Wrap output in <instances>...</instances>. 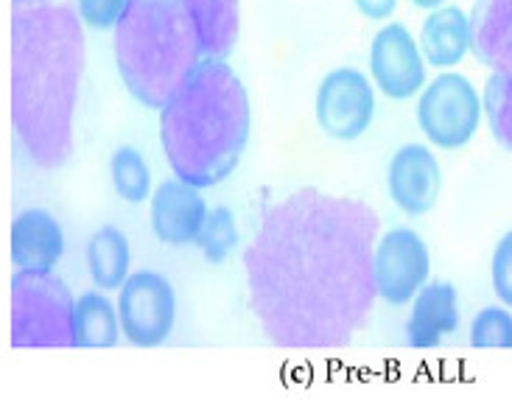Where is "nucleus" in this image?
Here are the masks:
<instances>
[{
  "label": "nucleus",
  "mask_w": 512,
  "mask_h": 400,
  "mask_svg": "<svg viewBox=\"0 0 512 400\" xmlns=\"http://www.w3.org/2000/svg\"><path fill=\"white\" fill-rule=\"evenodd\" d=\"M375 210L300 188L266 210L244 252L250 303L277 347H345L367 325L375 297Z\"/></svg>",
  "instance_id": "obj_1"
},
{
  "label": "nucleus",
  "mask_w": 512,
  "mask_h": 400,
  "mask_svg": "<svg viewBox=\"0 0 512 400\" xmlns=\"http://www.w3.org/2000/svg\"><path fill=\"white\" fill-rule=\"evenodd\" d=\"M84 73L82 17L70 6L12 14V124L34 166L62 168L73 154V115Z\"/></svg>",
  "instance_id": "obj_2"
},
{
  "label": "nucleus",
  "mask_w": 512,
  "mask_h": 400,
  "mask_svg": "<svg viewBox=\"0 0 512 400\" xmlns=\"http://www.w3.org/2000/svg\"><path fill=\"white\" fill-rule=\"evenodd\" d=\"M250 96L224 59H199L160 110V140L171 171L213 188L236 171L250 140Z\"/></svg>",
  "instance_id": "obj_3"
},
{
  "label": "nucleus",
  "mask_w": 512,
  "mask_h": 400,
  "mask_svg": "<svg viewBox=\"0 0 512 400\" xmlns=\"http://www.w3.org/2000/svg\"><path fill=\"white\" fill-rule=\"evenodd\" d=\"M199 59L182 0H129L115 26V62L126 90L143 107L163 110Z\"/></svg>",
  "instance_id": "obj_4"
},
{
  "label": "nucleus",
  "mask_w": 512,
  "mask_h": 400,
  "mask_svg": "<svg viewBox=\"0 0 512 400\" xmlns=\"http://www.w3.org/2000/svg\"><path fill=\"white\" fill-rule=\"evenodd\" d=\"M76 300L54 269H20L12 277V347H73Z\"/></svg>",
  "instance_id": "obj_5"
},
{
  "label": "nucleus",
  "mask_w": 512,
  "mask_h": 400,
  "mask_svg": "<svg viewBox=\"0 0 512 400\" xmlns=\"http://www.w3.org/2000/svg\"><path fill=\"white\" fill-rule=\"evenodd\" d=\"M485 104L465 76L443 73L426 87L417 104V121L426 138L440 149H462L471 143L476 129L482 124Z\"/></svg>",
  "instance_id": "obj_6"
},
{
  "label": "nucleus",
  "mask_w": 512,
  "mask_h": 400,
  "mask_svg": "<svg viewBox=\"0 0 512 400\" xmlns=\"http://www.w3.org/2000/svg\"><path fill=\"white\" fill-rule=\"evenodd\" d=\"M118 317L124 336L132 345H163L174 331V317H177V300L171 283L157 272L129 275L118 297Z\"/></svg>",
  "instance_id": "obj_7"
},
{
  "label": "nucleus",
  "mask_w": 512,
  "mask_h": 400,
  "mask_svg": "<svg viewBox=\"0 0 512 400\" xmlns=\"http://www.w3.org/2000/svg\"><path fill=\"white\" fill-rule=\"evenodd\" d=\"M375 112V93L361 70H331L317 90V124L333 140L361 138Z\"/></svg>",
  "instance_id": "obj_8"
},
{
  "label": "nucleus",
  "mask_w": 512,
  "mask_h": 400,
  "mask_svg": "<svg viewBox=\"0 0 512 400\" xmlns=\"http://www.w3.org/2000/svg\"><path fill=\"white\" fill-rule=\"evenodd\" d=\"M373 266L378 297L392 305L409 303L429 280V247L415 230H389L375 247Z\"/></svg>",
  "instance_id": "obj_9"
},
{
  "label": "nucleus",
  "mask_w": 512,
  "mask_h": 400,
  "mask_svg": "<svg viewBox=\"0 0 512 400\" xmlns=\"http://www.w3.org/2000/svg\"><path fill=\"white\" fill-rule=\"evenodd\" d=\"M370 70H373V79L381 87V93L395 101L412 98V93H417L426 79L420 48L401 23H392L375 34Z\"/></svg>",
  "instance_id": "obj_10"
},
{
  "label": "nucleus",
  "mask_w": 512,
  "mask_h": 400,
  "mask_svg": "<svg viewBox=\"0 0 512 400\" xmlns=\"http://www.w3.org/2000/svg\"><path fill=\"white\" fill-rule=\"evenodd\" d=\"M440 182H443L440 163L420 143H409L398 149L389 163V196L409 216H423L437 205Z\"/></svg>",
  "instance_id": "obj_11"
},
{
  "label": "nucleus",
  "mask_w": 512,
  "mask_h": 400,
  "mask_svg": "<svg viewBox=\"0 0 512 400\" xmlns=\"http://www.w3.org/2000/svg\"><path fill=\"white\" fill-rule=\"evenodd\" d=\"M205 219H208L205 199L191 182L177 177V180H166L154 191L152 230L163 244H171V247L191 244L202 233Z\"/></svg>",
  "instance_id": "obj_12"
},
{
  "label": "nucleus",
  "mask_w": 512,
  "mask_h": 400,
  "mask_svg": "<svg viewBox=\"0 0 512 400\" xmlns=\"http://www.w3.org/2000/svg\"><path fill=\"white\" fill-rule=\"evenodd\" d=\"M65 252L59 221L40 207L20 213L12 224V261L17 269H54Z\"/></svg>",
  "instance_id": "obj_13"
},
{
  "label": "nucleus",
  "mask_w": 512,
  "mask_h": 400,
  "mask_svg": "<svg viewBox=\"0 0 512 400\" xmlns=\"http://www.w3.org/2000/svg\"><path fill=\"white\" fill-rule=\"evenodd\" d=\"M459 328L457 289L445 280L426 283L415 294L406 336L412 347H434Z\"/></svg>",
  "instance_id": "obj_14"
},
{
  "label": "nucleus",
  "mask_w": 512,
  "mask_h": 400,
  "mask_svg": "<svg viewBox=\"0 0 512 400\" xmlns=\"http://www.w3.org/2000/svg\"><path fill=\"white\" fill-rule=\"evenodd\" d=\"M471 31L473 56L496 73H512V0H476Z\"/></svg>",
  "instance_id": "obj_15"
},
{
  "label": "nucleus",
  "mask_w": 512,
  "mask_h": 400,
  "mask_svg": "<svg viewBox=\"0 0 512 400\" xmlns=\"http://www.w3.org/2000/svg\"><path fill=\"white\" fill-rule=\"evenodd\" d=\"M182 6L194 26L202 59H224L233 54L241 26L238 0H182Z\"/></svg>",
  "instance_id": "obj_16"
},
{
  "label": "nucleus",
  "mask_w": 512,
  "mask_h": 400,
  "mask_svg": "<svg viewBox=\"0 0 512 400\" xmlns=\"http://www.w3.org/2000/svg\"><path fill=\"white\" fill-rule=\"evenodd\" d=\"M471 17L457 6L434 9L420 28V48L434 68H454L471 51Z\"/></svg>",
  "instance_id": "obj_17"
},
{
  "label": "nucleus",
  "mask_w": 512,
  "mask_h": 400,
  "mask_svg": "<svg viewBox=\"0 0 512 400\" xmlns=\"http://www.w3.org/2000/svg\"><path fill=\"white\" fill-rule=\"evenodd\" d=\"M121 317L98 291H84L73 314V347H112L121 336Z\"/></svg>",
  "instance_id": "obj_18"
},
{
  "label": "nucleus",
  "mask_w": 512,
  "mask_h": 400,
  "mask_svg": "<svg viewBox=\"0 0 512 400\" xmlns=\"http://www.w3.org/2000/svg\"><path fill=\"white\" fill-rule=\"evenodd\" d=\"M87 269L101 291L121 289L129 277V241L118 227H101L87 244Z\"/></svg>",
  "instance_id": "obj_19"
},
{
  "label": "nucleus",
  "mask_w": 512,
  "mask_h": 400,
  "mask_svg": "<svg viewBox=\"0 0 512 400\" xmlns=\"http://www.w3.org/2000/svg\"><path fill=\"white\" fill-rule=\"evenodd\" d=\"M110 171L115 191H118V196L126 199V202L138 205V202H143L146 196L152 194V174H149V166H146V160L140 157L138 149L121 146L118 152L112 154Z\"/></svg>",
  "instance_id": "obj_20"
},
{
  "label": "nucleus",
  "mask_w": 512,
  "mask_h": 400,
  "mask_svg": "<svg viewBox=\"0 0 512 400\" xmlns=\"http://www.w3.org/2000/svg\"><path fill=\"white\" fill-rule=\"evenodd\" d=\"M482 104L496 143L512 152V73H493L487 79Z\"/></svg>",
  "instance_id": "obj_21"
},
{
  "label": "nucleus",
  "mask_w": 512,
  "mask_h": 400,
  "mask_svg": "<svg viewBox=\"0 0 512 400\" xmlns=\"http://www.w3.org/2000/svg\"><path fill=\"white\" fill-rule=\"evenodd\" d=\"M196 244L202 249L205 261L208 263H224L227 255L233 252L238 244V230H236V216L227 210V207H216L210 210L208 219L202 224V233L196 238Z\"/></svg>",
  "instance_id": "obj_22"
},
{
  "label": "nucleus",
  "mask_w": 512,
  "mask_h": 400,
  "mask_svg": "<svg viewBox=\"0 0 512 400\" xmlns=\"http://www.w3.org/2000/svg\"><path fill=\"white\" fill-rule=\"evenodd\" d=\"M473 347H512V314L504 308L490 305L479 311L471 328Z\"/></svg>",
  "instance_id": "obj_23"
},
{
  "label": "nucleus",
  "mask_w": 512,
  "mask_h": 400,
  "mask_svg": "<svg viewBox=\"0 0 512 400\" xmlns=\"http://www.w3.org/2000/svg\"><path fill=\"white\" fill-rule=\"evenodd\" d=\"M76 6H79V17L84 20V26L96 28V31H110L124 17L129 0H76Z\"/></svg>",
  "instance_id": "obj_24"
},
{
  "label": "nucleus",
  "mask_w": 512,
  "mask_h": 400,
  "mask_svg": "<svg viewBox=\"0 0 512 400\" xmlns=\"http://www.w3.org/2000/svg\"><path fill=\"white\" fill-rule=\"evenodd\" d=\"M493 289L501 303L512 308V233L504 235L493 252Z\"/></svg>",
  "instance_id": "obj_25"
},
{
  "label": "nucleus",
  "mask_w": 512,
  "mask_h": 400,
  "mask_svg": "<svg viewBox=\"0 0 512 400\" xmlns=\"http://www.w3.org/2000/svg\"><path fill=\"white\" fill-rule=\"evenodd\" d=\"M353 3L370 20H387L389 14L395 12V6H398V0H353Z\"/></svg>",
  "instance_id": "obj_26"
},
{
  "label": "nucleus",
  "mask_w": 512,
  "mask_h": 400,
  "mask_svg": "<svg viewBox=\"0 0 512 400\" xmlns=\"http://www.w3.org/2000/svg\"><path fill=\"white\" fill-rule=\"evenodd\" d=\"M14 9H26V6H51V0H12Z\"/></svg>",
  "instance_id": "obj_27"
},
{
  "label": "nucleus",
  "mask_w": 512,
  "mask_h": 400,
  "mask_svg": "<svg viewBox=\"0 0 512 400\" xmlns=\"http://www.w3.org/2000/svg\"><path fill=\"white\" fill-rule=\"evenodd\" d=\"M415 6H420V9H437L440 3H445V0H412Z\"/></svg>",
  "instance_id": "obj_28"
}]
</instances>
